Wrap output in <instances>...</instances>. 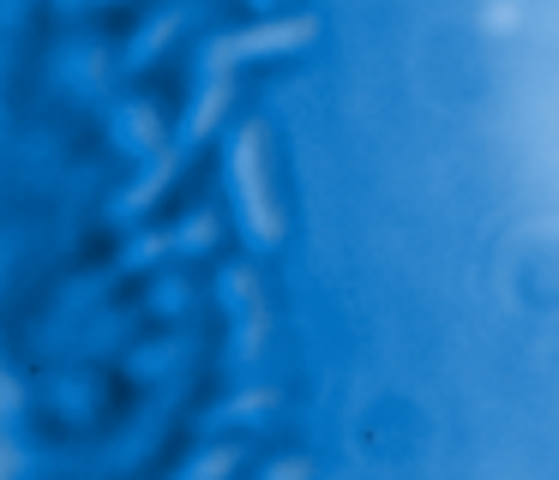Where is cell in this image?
<instances>
[{
  "label": "cell",
  "mask_w": 559,
  "mask_h": 480,
  "mask_svg": "<svg viewBox=\"0 0 559 480\" xmlns=\"http://www.w3.org/2000/svg\"><path fill=\"white\" fill-rule=\"evenodd\" d=\"M235 175H241V204H247V223H259V235H271V204H265V180H259V151H253V132L241 139L235 151Z\"/></svg>",
  "instance_id": "obj_1"
}]
</instances>
